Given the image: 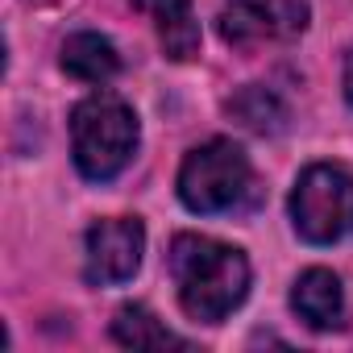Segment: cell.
<instances>
[{
	"label": "cell",
	"mask_w": 353,
	"mask_h": 353,
	"mask_svg": "<svg viewBox=\"0 0 353 353\" xmlns=\"http://www.w3.org/2000/svg\"><path fill=\"white\" fill-rule=\"evenodd\" d=\"M137 154V117L112 92H92L71 112V158L83 179L108 183Z\"/></svg>",
	"instance_id": "obj_2"
},
{
	"label": "cell",
	"mask_w": 353,
	"mask_h": 353,
	"mask_svg": "<svg viewBox=\"0 0 353 353\" xmlns=\"http://www.w3.org/2000/svg\"><path fill=\"white\" fill-rule=\"evenodd\" d=\"M345 100H349V108H353V50L345 54Z\"/></svg>",
	"instance_id": "obj_12"
},
{
	"label": "cell",
	"mask_w": 353,
	"mask_h": 353,
	"mask_svg": "<svg viewBox=\"0 0 353 353\" xmlns=\"http://www.w3.org/2000/svg\"><path fill=\"white\" fill-rule=\"evenodd\" d=\"M250 188H254L250 158L229 137H212L196 145L179 166V200L188 212H200V216L237 208L250 196Z\"/></svg>",
	"instance_id": "obj_3"
},
{
	"label": "cell",
	"mask_w": 353,
	"mask_h": 353,
	"mask_svg": "<svg viewBox=\"0 0 353 353\" xmlns=\"http://www.w3.org/2000/svg\"><path fill=\"white\" fill-rule=\"evenodd\" d=\"M291 307L295 316L316 328V332H332L345 324V291H341V279L324 266H312L295 279L291 287Z\"/></svg>",
	"instance_id": "obj_6"
},
{
	"label": "cell",
	"mask_w": 353,
	"mask_h": 353,
	"mask_svg": "<svg viewBox=\"0 0 353 353\" xmlns=\"http://www.w3.org/2000/svg\"><path fill=\"white\" fill-rule=\"evenodd\" d=\"M145 254V229L137 216H112L96 221L83 237V274L92 287H117L129 283Z\"/></svg>",
	"instance_id": "obj_5"
},
{
	"label": "cell",
	"mask_w": 353,
	"mask_h": 353,
	"mask_svg": "<svg viewBox=\"0 0 353 353\" xmlns=\"http://www.w3.org/2000/svg\"><path fill=\"white\" fill-rule=\"evenodd\" d=\"M225 108H229V117H237V121H241L245 129H254V133H279V129H283V121H287L283 100H279L274 92L258 88V83L241 88Z\"/></svg>",
	"instance_id": "obj_11"
},
{
	"label": "cell",
	"mask_w": 353,
	"mask_h": 353,
	"mask_svg": "<svg viewBox=\"0 0 353 353\" xmlns=\"http://www.w3.org/2000/svg\"><path fill=\"white\" fill-rule=\"evenodd\" d=\"M291 225L307 245H332L353 233V174L336 162H312L291 192Z\"/></svg>",
	"instance_id": "obj_4"
},
{
	"label": "cell",
	"mask_w": 353,
	"mask_h": 353,
	"mask_svg": "<svg viewBox=\"0 0 353 353\" xmlns=\"http://www.w3.org/2000/svg\"><path fill=\"white\" fill-rule=\"evenodd\" d=\"M112 341L125 349H183V341L162 328V320L141 303H125L112 316Z\"/></svg>",
	"instance_id": "obj_10"
},
{
	"label": "cell",
	"mask_w": 353,
	"mask_h": 353,
	"mask_svg": "<svg viewBox=\"0 0 353 353\" xmlns=\"http://www.w3.org/2000/svg\"><path fill=\"white\" fill-rule=\"evenodd\" d=\"M63 71L79 83H108L117 71H121V54L117 46L104 38V34H92V30H79L63 42V54H59Z\"/></svg>",
	"instance_id": "obj_9"
},
{
	"label": "cell",
	"mask_w": 353,
	"mask_h": 353,
	"mask_svg": "<svg viewBox=\"0 0 353 353\" xmlns=\"http://www.w3.org/2000/svg\"><path fill=\"white\" fill-rule=\"evenodd\" d=\"M133 9L154 21L166 59L188 63L200 54V21L192 13V0H133Z\"/></svg>",
	"instance_id": "obj_7"
},
{
	"label": "cell",
	"mask_w": 353,
	"mask_h": 353,
	"mask_svg": "<svg viewBox=\"0 0 353 353\" xmlns=\"http://www.w3.org/2000/svg\"><path fill=\"white\" fill-rule=\"evenodd\" d=\"M216 30H221V42L233 46V50H254L270 38L283 34V17H279V5H262V0H237V5L221 9L216 17Z\"/></svg>",
	"instance_id": "obj_8"
},
{
	"label": "cell",
	"mask_w": 353,
	"mask_h": 353,
	"mask_svg": "<svg viewBox=\"0 0 353 353\" xmlns=\"http://www.w3.org/2000/svg\"><path fill=\"white\" fill-rule=\"evenodd\" d=\"M170 279L179 287V303L192 320L221 324L233 307H241L250 291V262L241 250L216 237L179 233L170 241Z\"/></svg>",
	"instance_id": "obj_1"
}]
</instances>
